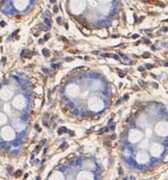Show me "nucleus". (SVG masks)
<instances>
[{
    "label": "nucleus",
    "mask_w": 168,
    "mask_h": 180,
    "mask_svg": "<svg viewBox=\"0 0 168 180\" xmlns=\"http://www.w3.org/2000/svg\"><path fill=\"white\" fill-rule=\"evenodd\" d=\"M138 71H140V72H143V71H144V68H143V67H139V68H138Z\"/></svg>",
    "instance_id": "9"
},
{
    "label": "nucleus",
    "mask_w": 168,
    "mask_h": 180,
    "mask_svg": "<svg viewBox=\"0 0 168 180\" xmlns=\"http://www.w3.org/2000/svg\"><path fill=\"white\" fill-rule=\"evenodd\" d=\"M65 60H67V62H72L73 58H71V57H67V58H65Z\"/></svg>",
    "instance_id": "15"
},
{
    "label": "nucleus",
    "mask_w": 168,
    "mask_h": 180,
    "mask_svg": "<svg viewBox=\"0 0 168 180\" xmlns=\"http://www.w3.org/2000/svg\"><path fill=\"white\" fill-rule=\"evenodd\" d=\"M40 149H41V146H36V147H35V152H39Z\"/></svg>",
    "instance_id": "8"
},
{
    "label": "nucleus",
    "mask_w": 168,
    "mask_h": 180,
    "mask_svg": "<svg viewBox=\"0 0 168 180\" xmlns=\"http://www.w3.org/2000/svg\"><path fill=\"white\" fill-rule=\"evenodd\" d=\"M138 38V35H133V39H137Z\"/></svg>",
    "instance_id": "21"
},
{
    "label": "nucleus",
    "mask_w": 168,
    "mask_h": 180,
    "mask_svg": "<svg viewBox=\"0 0 168 180\" xmlns=\"http://www.w3.org/2000/svg\"><path fill=\"white\" fill-rule=\"evenodd\" d=\"M67 128H64V127H62V128H60L59 130H58V134L59 135H61V133L62 132H67Z\"/></svg>",
    "instance_id": "1"
},
{
    "label": "nucleus",
    "mask_w": 168,
    "mask_h": 180,
    "mask_svg": "<svg viewBox=\"0 0 168 180\" xmlns=\"http://www.w3.org/2000/svg\"><path fill=\"white\" fill-rule=\"evenodd\" d=\"M64 26H65V29H67V28H69V26H67V23L64 24Z\"/></svg>",
    "instance_id": "26"
},
{
    "label": "nucleus",
    "mask_w": 168,
    "mask_h": 180,
    "mask_svg": "<svg viewBox=\"0 0 168 180\" xmlns=\"http://www.w3.org/2000/svg\"><path fill=\"white\" fill-rule=\"evenodd\" d=\"M1 25H2V27H3V26H4V25H5V23H4V22H3V21H2V22H1Z\"/></svg>",
    "instance_id": "29"
},
{
    "label": "nucleus",
    "mask_w": 168,
    "mask_h": 180,
    "mask_svg": "<svg viewBox=\"0 0 168 180\" xmlns=\"http://www.w3.org/2000/svg\"><path fill=\"white\" fill-rule=\"evenodd\" d=\"M114 128H115V126H114V124H113V125H112V126H110V129H111V130H114Z\"/></svg>",
    "instance_id": "20"
},
{
    "label": "nucleus",
    "mask_w": 168,
    "mask_h": 180,
    "mask_svg": "<svg viewBox=\"0 0 168 180\" xmlns=\"http://www.w3.org/2000/svg\"><path fill=\"white\" fill-rule=\"evenodd\" d=\"M45 22L47 23V24H48V26H50V25H51V22H50V20H49V19H47V18L45 19Z\"/></svg>",
    "instance_id": "4"
},
{
    "label": "nucleus",
    "mask_w": 168,
    "mask_h": 180,
    "mask_svg": "<svg viewBox=\"0 0 168 180\" xmlns=\"http://www.w3.org/2000/svg\"><path fill=\"white\" fill-rule=\"evenodd\" d=\"M146 68H147V69H151V68H153V65H149V64H147V65H146Z\"/></svg>",
    "instance_id": "10"
},
{
    "label": "nucleus",
    "mask_w": 168,
    "mask_h": 180,
    "mask_svg": "<svg viewBox=\"0 0 168 180\" xmlns=\"http://www.w3.org/2000/svg\"><path fill=\"white\" fill-rule=\"evenodd\" d=\"M43 71H44L45 73H49V71H48V69H45V68H44V69H43Z\"/></svg>",
    "instance_id": "18"
},
{
    "label": "nucleus",
    "mask_w": 168,
    "mask_h": 180,
    "mask_svg": "<svg viewBox=\"0 0 168 180\" xmlns=\"http://www.w3.org/2000/svg\"><path fill=\"white\" fill-rule=\"evenodd\" d=\"M118 75H119V77H124V76H125V74H124V73H119Z\"/></svg>",
    "instance_id": "17"
},
{
    "label": "nucleus",
    "mask_w": 168,
    "mask_h": 180,
    "mask_svg": "<svg viewBox=\"0 0 168 180\" xmlns=\"http://www.w3.org/2000/svg\"><path fill=\"white\" fill-rule=\"evenodd\" d=\"M45 40H46V41H47V40H49V39H50V35H49V33H47V35H45Z\"/></svg>",
    "instance_id": "6"
},
{
    "label": "nucleus",
    "mask_w": 168,
    "mask_h": 180,
    "mask_svg": "<svg viewBox=\"0 0 168 180\" xmlns=\"http://www.w3.org/2000/svg\"><path fill=\"white\" fill-rule=\"evenodd\" d=\"M21 174H22V171H21V170H18L17 172L15 173V176H16V177H20Z\"/></svg>",
    "instance_id": "3"
},
{
    "label": "nucleus",
    "mask_w": 168,
    "mask_h": 180,
    "mask_svg": "<svg viewBox=\"0 0 168 180\" xmlns=\"http://www.w3.org/2000/svg\"><path fill=\"white\" fill-rule=\"evenodd\" d=\"M43 54H44L45 56H49V54H50L49 50H48V49H43Z\"/></svg>",
    "instance_id": "2"
},
{
    "label": "nucleus",
    "mask_w": 168,
    "mask_h": 180,
    "mask_svg": "<svg viewBox=\"0 0 168 180\" xmlns=\"http://www.w3.org/2000/svg\"><path fill=\"white\" fill-rule=\"evenodd\" d=\"M70 135H71V136H74V135H75V131H70Z\"/></svg>",
    "instance_id": "11"
},
{
    "label": "nucleus",
    "mask_w": 168,
    "mask_h": 180,
    "mask_svg": "<svg viewBox=\"0 0 168 180\" xmlns=\"http://www.w3.org/2000/svg\"><path fill=\"white\" fill-rule=\"evenodd\" d=\"M154 88L158 89V84H157V83H154Z\"/></svg>",
    "instance_id": "22"
},
{
    "label": "nucleus",
    "mask_w": 168,
    "mask_h": 180,
    "mask_svg": "<svg viewBox=\"0 0 168 180\" xmlns=\"http://www.w3.org/2000/svg\"><path fill=\"white\" fill-rule=\"evenodd\" d=\"M112 57H114L115 60H118V56H117V55H112Z\"/></svg>",
    "instance_id": "19"
},
{
    "label": "nucleus",
    "mask_w": 168,
    "mask_h": 180,
    "mask_svg": "<svg viewBox=\"0 0 168 180\" xmlns=\"http://www.w3.org/2000/svg\"><path fill=\"white\" fill-rule=\"evenodd\" d=\"M57 22H58V23H60V17H58V18H57Z\"/></svg>",
    "instance_id": "25"
},
{
    "label": "nucleus",
    "mask_w": 168,
    "mask_h": 180,
    "mask_svg": "<svg viewBox=\"0 0 168 180\" xmlns=\"http://www.w3.org/2000/svg\"><path fill=\"white\" fill-rule=\"evenodd\" d=\"M94 54H99V51H94Z\"/></svg>",
    "instance_id": "27"
},
{
    "label": "nucleus",
    "mask_w": 168,
    "mask_h": 180,
    "mask_svg": "<svg viewBox=\"0 0 168 180\" xmlns=\"http://www.w3.org/2000/svg\"><path fill=\"white\" fill-rule=\"evenodd\" d=\"M145 43H146V44H148V45L151 44V42H149V41H148V40H145Z\"/></svg>",
    "instance_id": "23"
},
{
    "label": "nucleus",
    "mask_w": 168,
    "mask_h": 180,
    "mask_svg": "<svg viewBox=\"0 0 168 180\" xmlns=\"http://www.w3.org/2000/svg\"><path fill=\"white\" fill-rule=\"evenodd\" d=\"M4 62H6V58H5V57H2V63H4Z\"/></svg>",
    "instance_id": "24"
},
{
    "label": "nucleus",
    "mask_w": 168,
    "mask_h": 180,
    "mask_svg": "<svg viewBox=\"0 0 168 180\" xmlns=\"http://www.w3.org/2000/svg\"><path fill=\"white\" fill-rule=\"evenodd\" d=\"M57 12H58V8H57V6H53V13L56 14Z\"/></svg>",
    "instance_id": "5"
},
{
    "label": "nucleus",
    "mask_w": 168,
    "mask_h": 180,
    "mask_svg": "<svg viewBox=\"0 0 168 180\" xmlns=\"http://www.w3.org/2000/svg\"><path fill=\"white\" fill-rule=\"evenodd\" d=\"M111 138H112V140H114V138H116V135L114 134V133H113V134L111 135Z\"/></svg>",
    "instance_id": "16"
},
{
    "label": "nucleus",
    "mask_w": 168,
    "mask_h": 180,
    "mask_svg": "<svg viewBox=\"0 0 168 180\" xmlns=\"http://www.w3.org/2000/svg\"><path fill=\"white\" fill-rule=\"evenodd\" d=\"M50 2H51V3H55V0H51Z\"/></svg>",
    "instance_id": "30"
},
{
    "label": "nucleus",
    "mask_w": 168,
    "mask_h": 180,
    "mask_svg": "<svg viewBox=\"0 0 168 180\" xmlns=\"http://www.w3.org/2000/svg\"><path fill=\"white\" fill-rule=\"evenodd\" d=\"M69 107H71V108L74 107V103H70V104H69Z\"/></svg>",
    "instance_id": "14"
},
{
    "label": "nucleus",
    "mask_w": 168,
    "mask_h": 180,
    "mask_svg": "<svg viewBox=\"0 0 168 180\" xmlns=\"http://www.w3.org/2000/svg\"><path fill=\"white\" fill-rule=\"evenodd\" d=\"M118 174H119V175H123V170H121L120 168L118 169Z\"/></svg>",
    "instance_id": "12"
},
{
    "label": "nucleus",
    "mask_w": 168,
    "mask_h": 180,
    "mask_svg": "<svg viewBox=\"0 0 168 180\" xmlns=\"http://www.w3.org/2000/svg\"><path fill=\"white\" fill-rule=\"evenodd\" d=\"M8 171L10 173H12V167H10V165H8Z\"/></svg>",
    "instance_id": "13"
},
{
    "label": "nucleus",
    "mask_w": 168,
    "mask_h": 180,
    "mask_svg": "<svg viewBox=\"0 0 168 180\" xmlns=\"http://www.w3.org/2000/svg\"><path fill=\"white\" fill-rule=\"evenodd\" d=\"M128 98H129V96H128V95H126V96H125V97H124V99H126V100H127Z\"/></svg>",
    "instance_id": "28"
},
{
    "label": "nucleus",
    "mask_w": 168,
    "mask_h": 180,
    "mask_svg": "<svg viewBox=\"0 0 168 180\" xmlns=\"http://www.w3.org/2000/svg\"><path fill=\"white\" fill-rule=\"evenodd\" d=\"M149 56H151V54H149V53H144V54H143V57H149Z\"/></svg>",
    "instance_id": "7"
}]
</instances>
